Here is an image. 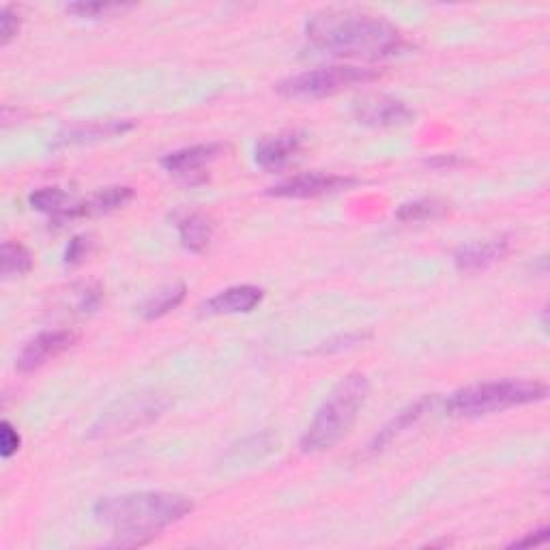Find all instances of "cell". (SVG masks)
Masks as SVG:
<instances>
[{"instance_id": "6da1fadb", "label": "cell", "mask_w": 550, "mask_h": 550, "mask_svg": "<svg viewBox=\"0 0 550 550\" xmlns=\"http://www.w3.org/2000/svg\"><path fill=\"white\" fill-rule=\"evenodd\" d=\"M310 46L336 59L381 61L407 46L400 28L385 18L351 9L318 11L306 24Z\"/></svg>"}, {"instance_id": "7a4b0ae2", "label": "cell", "mask_w": 550, "mask_h": 550, "mask_svg": "<svg viewBox=\"0 0 550 550\" xmlns=\"http://www.w3.org/2000/svg\"><path fill=\"white\" fill-rule=\"evenodd\" d=\"M194 510V503L175 492L140 490L104 497L93 514L114 535V546L136 548L155 540L166 527L179 523Z\"/></svg>"}, {"instance_id": "3957f363", "label": "cell", "mask_w": 550, "mask_h": 550, "mask_svg": "<svg viewBox=\"0 0 550 550\" xmlns=\"http://www.w3.org/2000/svg\"><path fill=\"white\" fill-rule=\"evenodd\" d=\"M368 392L370 383L364 374H349L342 379L316 411L308 430L303 432L299 443L301 452H325L344 439L357 422L359 411L364 409Z\"/></svg>"}, {"instance_id": "277c9868", "label": "cell", "mask_w": 550, "mask_h": 550, "mask_svg": "<svg viewBox=\"0 0 550 550\" xmlns=\"http://www.w3.org/2000/svg\"><path fill=\"white\" fill-rule=\"evenodd\" d=\"M548 396V387L538 381H488L458 389L447 400V411L456 417H482L514 407L540 402Z\"/></svg>"}, {"instance_id": "5b68a950", "label": "cell", "mask_w": 550, "mask_h": 550, "mask_svg": "<svg viewBox=\"0 0 550 550\" xmlns=\"http://www.w3.org/2000/svg\"><path fill=\"white\" fill-rule=\"evenodd\" d=\"M376 71L359 65H331L286 78L278 84V93L288 99H323L342 93L351 86L376 80Z\"/></svg>"}, {"instance_id": "8992f818", "label": "cell", "mask_w": 550, "mask_h": 550, "mask_svg": "<svg viewBox=\"0 0 550 550\" xmlns=\"http://www.w3.org/2000/svg\"><path fill=\"white\" fill-rule=\"evenodd\" d=\"M166 400L157 394H134L119 400L112 409L97 419L91 428V437H112V434L132 432L140 426L151 424L164 413Z\"/></svg>"}, {"instance_id": "52a82bcc", "label": "cell", "mask_w": 550, "mask_h": 550, "mask_svg": "<svg viewBox=\"0 0 550 550\" xmlns=\"http://www.w3.org/2000/svg\"><path fill=\"white\" fill-rule=\"evenodd\" d=\"M353 117L357 123L368 127H400L415 119V110H411L402 99L389 95H366L355 101Z\"/></svg>"}, {"instance_id": "ba28073f", "label": "cell", "mask_w": 550, "mask_h": 550, "mask_svg": "<svg viewBox=\"0 0 550 550\" xmlns=\"http://www.w3.org/2000/svg\"><path fill=\"white\" fill-rule=\"evenodd\" d=\"M357 181L340 175H323V172H308V175H297L286 179L267 190L275 198H316L325 194H336L349 190Z\"/></svg>"}, {"instance_id": "9c48e42d", "label": "cell", "mask_w": 550, "mask_h": 550, "mask_svg": "<svg viewBox=\"0 0 550 550\" xmlns=\"http://www.w3.org/2000/svg\"><path fill=\"white\" fill-rule=\"evenodd\" d=\"M76 342V334L69 329H56V331H43V334L35 336L20 351L16 359V368L20 372H35L41 366H46L54 357L63 355L67 349H71Z\"/></svg>"}, {"instance_id": "30bf717a", "label": "cell", "mask_w": 550, "mask_h": 550, "mask_svg": "<svg viewBox=\"0 0 550 550\" xmlns=\"http://www.w3.org/2000/svg\"><path fill=\"white\" fill-rule=\"evenodd\" d=\"M226 153V144L222 142H209V144H196V147H187L175 153H168L162 159V166L172 172V175L183 177L190 183L202 181V170L209 168L213 162H217Z\"/></svg>"}, {"instance_id": "8fae6325", "label": "cell", "mask_w": 550, "mask_h": 550, "mask_svg": "<svg viewBox=\"0 0 550 550\" xmlns=\"http://www.w3.org/2000/svg\"><path fill=\"white\" fill-rule=\"evenodd\" d=\"M303 147V134L299 132H282L275 136H265L256 144V164L269 170V172H278L286 168L293 159L301 153Z\"/></svg>"}, {"instance_id": "7c38bea8", "label": "cell", "mask_w": 550, "mask_h": 550, "mask_svg": "<svg viewBox=\"0 0 550 550\" xmlns=\"http://www.w3.org/2000/svg\"><path fill=\"white\" fill-rule=\"evenodd\" d=\"M263 288L252 284H239L230 286L226 291L217 293L207 303H202V314L209 316H222V314H248L256 310L263 303Z\"/></svg>"}, {"instance_id": "4fadbf2b", "label": "cell", "mask_w": 550, "mask_h": 550, "mask_svg": "<svg viewBox=\"0 0 550 550\" xmlns=\"http://www.w3.org/2000/svg\"><path fill=\"white\" fill-rule=\"evenodd\" d=\"M512 250V241L510 237H495V239H486L480 243H471L460 248L454 254V263L460 271H482L488 269L499 260L510 254Z\"/></svg>"}, {"instance_id": "5bb4252c", "label": "cell", "mask_w": 550, "mask_h": 550, "mask_svg": "<svg viewBox=\"0 0 550 550\" xmlns=\"http://www.w3.org/2000/svg\"><path fill=\"white\" fill-rule=\"evenodd\" d=\"M134 198V190L127 185H114L106 187V190H99L91 198L76 200L74 211H71V220H78V217H91V215H104L112 213L121 207H125L129 200Z\"/></svg>"}, {"instance_id": "9a60e30c", "label": "cell", "mask_w": 550, "mask_h": 550, "mask_svg": "<svg viewBox=\"0 0 550 550\" xmlns=\"http://www.w3.org/2000/svg\"><path fill=\"white\" fill-rule=\"evenodd\" d=\"M437 402H439L437 396H426V398H422V400H417L415 404H411L409 409L400 411V413L392 419V422H389L379 434H376V439L372 441L370 450H372V452L383 450V447L392 443V441L398 437V434H402L404 430L411 428L413 424H417L419 419L426 417L434 407H437Z\"/></svg>"}, {"instance_id": "2e32d148", "label": "cell", "mask_w": 550, "mask_h": 550, "mask_svg": "<svg viewBox=\"0 0 550 550\" xmlns=\"http://www.w3.org/2000/svg\"><path fill=\"white\" fill-rule=\"evenodd\" d=\"M179 228V237L185 250H190L194 254H202L209 250V245L213 241L215 226L209 220L205 213H187L177 222Z\"/></svg>"}, {"instance_id": "e0dca14e", "label": "cell", "mask_w": 550, "mask_h": 550, "mask_svg": "<svg viewBox=\"0 0 550 550\" xmlns=\"http://www.w3.org/2000/svg\"><path fill=\"white\" fill-rule=\"evenodd\" d=\"M132 127H134V123H127V121H108V123H93L86 127H74L59 136V140H56V147H59V144H82V142H91V140L112 138V136L129 132Z\"/></svg>"}, {"instance_id": "ac0fdd59", "label": "cell", "mask_w": 550, "mask_h": 550, "mask_svg": "<svg viewBox=\"0 0 550 550\" xmlns=\"http://www.w3.org/2000/svg\"><path fill=\"white\" fill-rule=\"evenodd\" d=\"M28 202H31L33 209L54 217L56 222H65L69 207L74 205V200L61 187H39V190L28 196Z\"/></svg>"}, {"instance_id": "d6986e66", "label": "cell", "mask_w": 550, "mask_h": 550, "mask_svg": "<svg viewBox=\"0 0 550 550\" xmlns=\"http://www.w3.org/2000/svg\"><path fill=\"white\" fill-rule=\"evenodd\" d=\"M33 269V254L18 241H5L0 248V273L5 280L20 278Z\"/></svg>"}, {"instance_id": "ffe728a7", "label": "cell", "mask_w": 550, "mask_h": 550, "mask_svg": "<svg viewBox=\"0 0 550 550\" xmlns=\"http://www.w3.org/2000/svg\"><path fill=\"white\" fill-rule=\"evenodd\" d=\"M450 213L447 202L439 198H419L413 202L402 205L396 213L400 222H430V220H441Z\"/></svg>"}, {"instance_id": "44dd1931", "label": "cell", "mask_w": 550, "mask_h": 550, "mask_svg": "<svg viewBox=\"0 0 550 550\" xmlns=\"http://www.w3.org/2000/svg\"><path fill=\"white\" fill-rule=\"evenodd\" d=\"M183 299H185V284H170L144 301L142 316L147 318V321H155V318H162L164 314L179 308Z\"/></svg>"}, {"instance_id": "7402d4cb", "label": "cell", "mask_w": 550, "mask_h": 550, "mask_svg": "<svg viewBox=\"0 0 550 550\" xmlns=\"http://www.w3.org/2000/svg\"><path fill=\"white\" fill-rule=\"evenodd\" d=\"M117 9H123V7L112 5V3H71V5H67L69 13H74V16H78V18H89V20L106 16V13L117 11Z\"/></svg>"}, {"instance_id": "603a6c76", "label": "cell", "mask_w": 550, "mask_h": 550, "mask_svg": "<svg viewBox=\"0 0 550 550\" xmlns=\"http://www.w3.org/2000/svg\"><path fill=\"white\" fill-rule=\"evenodd\" d=\"M20 445H22L20 432L5 419V422L0 424V454H3L5 460H9L13 454H18Z\"/></svg>"}, {"instance_id": "cb8c5ba5", "label": "cell", "mask_w": 550, "mask_h": 550, "mask_svg": "<svg viewBox=\"0 0 550 550\" xmlns=\"http://www.w3.org/2000/svg\"><path fill=\"white\" fill-rule=\"evenodd\" d=\"M20 24V16L11 7H5L0 11V41H3V46H7V43L18 35Z\"/></svg>"}, {"instance_id": "d4e9b609", "label": "cell", "mask_w": 550, "mask_h": 550, "mask_svg": "<svg viewBox=\"0 0 550 550\" xmlns=\"http://www.w3.org/2000/svg\"><path fill=\"white\" fill-rule=\"evenodd\" d=\"M91 252V239L89 237H76L71 239L69 248L65 252V263L67 265H78L82 258H86V254Z\"/></svg>"}, {"instance_id": "484cf974", "label": "cell", "mask_w": 550, "mask_h": 550, "mask_svg": "<svg viewBox=\"0 0 550 550\" xmlns=\"http://www.w3.org/2000/svg\"><path fill=\"white\" fill-rule=\"evenodd\" d=\"M101 303V291L97 286H86L80 293V310L82 312H95Z\"/></svg>"}, {"instance_id": "4316f807", "label": "cell", "mask_w": 550, "mask_h": 550, "mask_svg": "<svg viewBox=\"0 0 550 550\" xmlns=\"http://www.w3.org/2000/svg\"><path fill=\"white\" fill-rule=\"evenodd\" d=\"M546 540H548V527H542L538 531H531L529 535H525V538L512 542V546H516V548H520V546H540Z\"/></svg>"}]
</instances>
